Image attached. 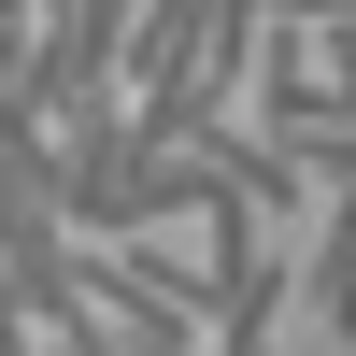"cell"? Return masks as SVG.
I'll list each match as a JSON object with an SVG mask.
<instances>
[{
	"label": "cell",
	"instance_id": "obj_1",
	"mask_svg": "<svg viewBox=\"0 0 356 356\" xmlns=\"http://www.w3.org/2000/svg\"><path fill=\"white\" fill-rule=\"evenodd\" d=\"M285 300H300L314 328H342V342H356V186L328 200V228H314V243L285 257Z\"/></svg>",
	"mask_w": 356,
	"mask_h": 356
}]
</instances>
